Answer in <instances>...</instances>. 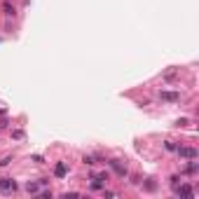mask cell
<instances>
[{
	"instance_id": "obj_10",
	"label": "cell",
	"mask_w": 199,
	"mask_h": 199,
	"mask_svg": "<svg viewBox=\"0 0 199 199\" xmlns=\"http://www.w3.org/2000/svg\"><path fill=\"white\" fill-rule=\"evenodd\" d=\"M164 148H166L169 152H173V150H176V143H173V141H166V145H164Z\"/></svg>"
},
{
	"instance_id": "obj_6",
	"label": "cell",
	"mask_w": 199,
	"mask_h": 199,
	"mask_svg": "<svg viewBox=\"0 0 199 199\" xmlns=\"http://www.w3.org/2000/svg\"><path fill=\"white\" fill-rule=\"evenodd\" d=\"M66 173H68V166H66L63 162H59L56 166H54V176H56V178H63Z\"/></svg>"
},
{
	"instance_id": "obj_8",
	"label": "cell",
	"mask_w": 199,
	"mask_h": 199,
	"mask_svg": "<svg viewBox=\"0 0 199 199\" xmlns=\"http://www.w3.org/2000/svg\"><path fill=\"white\" fill-rule=\"evenodd\" d=\"M143 188H145L148 192H155V190H157V183H155V180H152V178H148L145 183H143Z\"/></svg>"
},
{
	"instance_id": "obj_5",
	"label": "cell",
	"mask_w": 199,
	"mask_h": 199,
	"mask_svg": "<svg viewBox=\"0 0 199 199\" xmlns=\"http://www.w3.org/2000/svg\"><path fill=\"white\" fill-rule=\"evenodd\" d=\"M108 164H110L113 169H115V173H117V176H122V178L126 176V166H122V164L117 162V159H113V162H108Z\"/></svg>"
},
{
	"instance_id": "obj_12",
	"label": "cell",
	"mask_w": 199,
	"mask_h": 199,
	"mask_svg": "<svg viewBox=\"0 0 199 199\" xmlns=\"http://www.w3.org/2000/svg\"><path fill=\"white\" fill-rule=\"evenodd\" d=\"M12 136H14V138H16V141H21V138H24V131H21V129H16V131H14V134H12Z\"/></svg>"
},
{
	"instance_id": "obj_11",
	"label": "cell",
	"mask_w": 199,
	"mask_h": 199,
	"mask_svg": "<svg viewBox=\"0 0 199 199\" xmlns=\"http://www.w3.org/2000/svg\"><path fill=\"white\" fill-rule=\"evenodd\" d=\"M26 190H28V192H38V183H28Z\"/></svg>"
},
{
	"instance_id": "obj_13",
	"label": "cell",
	"mask_w": 199,
	"mask_h": 199,
	"mask_svg": "<svg viewBox=\"0 0 199 199\" xmlns=\"http://www.w3.org/2000/svg\"><path fill=\"white\" fill-rule=\"evenodd\" d=\"M82 162H84V164H89V166H91V164H96V162H94V157H89V155H84Z\"/></svg>"
},
{
	"instance_id": "obj_4",
	"label": "cell",
	"mask_w": 199,
	"mask_h": 199,
	"mask_svg": "<svg viewBox=\"0 0 199 199\" xmlns=\"http://www.w3.org/2000/svg\"><path fill=\"white\" fill-rule=\"evenodd\" d=\"M176 194H183V197H194V190L190 188V185H176Z\"/></svg>"
},
{
	"instance_id": "obj_3",
	"label": "cell",
	"mask_w": 199,
	"mask_h": 199,
	"mask_svg": "<svg viewBox=\"0 0 199 199\" xmlns=\"http://www.w3.org/2000/svg\"><path fill=\"white\" fill-rule=\"evenodd\" d=\"M159 99H162V101H171V103H176V101H180V94H178V91H162V94H159Z\"/></svg>"
},
{
	"instance_id": "obj_2",
	"label": "cell",
	"mask_w": 199,
	"mask_h": 199,
	"mask_svg": "<svg viewBox=\"0 0 199 199\" xmlns=\"http://www.w3.org/2000/svg\"><path fill=\"white\" fill-rule=\"evenodd\" d=\"M14 188H16V183L12 178H0V190H2V192H12Z\"/></svg>"
},
{
	"instance_id": "obj_1",
	"label": "cell",
	"mask_w": 199,
	"mask_h": 199,
	"mask_svg": "<svg viewBox=\"0 0 199 199\" xmlns=\"http://www.w3.org/2000/svg\"><path fill=\"white\" fill-rule=\"evenodd\" d=\"M176 150H178V155L185 157V159H197V155H199L194 148H176Z\"/></svg>"
},
{
	"instance_id": "obj_7",
	"label": "cell",
	"mask_w": 199,
	"mask_h": 199,
	"mask_svg": "<svg viewBox=\"0 0 199 199\" xmlns=\"http://www.w3.org/2000/svg\"><path fill=\"white\" fill-rule=\"evenodd\" d=\"M2 12H5V16H14V14H16L14 5H10V2H5V5H2Z\"/></svg>"
},
{
	"instance_id": "obj_9",
	"label": "cell",
	"mask_w": 199,
	"mask_h": 199,
	"mask_svg": "<svg viewBox=\"0 0 199 199\" xmlns=\"http://www.w3.org/2000/svg\"><path fill=\"white\" fill-rule=\"evenodd\" d=\"M197 169H199V166H197V162H192V164H188L183 171H185V173H197Z\"/></svg>"
}]
</instances>
